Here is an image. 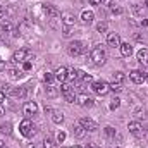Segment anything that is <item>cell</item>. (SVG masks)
Instances as JSON below:
<instances>
[{
    "label": "cell",
    "instance_id": "1",
    "mask_svg": "<svg viewBox=\"0 0 148 148\" xmlns=\"http://www.w3.org/2000/svg\"><path fill=\"white\" fill-rule=\"evenodd\" d=\"M90 59H91V62H93L95 66H103L105 60H107V52H105V48H103L102 45L93 47V50L90 52Z\"/></svg>",
    "mask_w": 148,
    "mask_h": 148
},
{
    "label": "cell",
    "instance_id": "2",
    "mask_svg": "<svg viewBox=\"0 0 148 148\" xmlns=\"http://www.w3.org/2000/svg\"><path fill=\"white\" fill-rule=\"evenodd\" d=\"M91 90L97 93V95H107L109 91H110V86H109V83H105V81H95V83H91Z\"/></svg>",
    "mask_w": 148,
    "mask_h": 148
},
{
    "label": "cell",
    "instance_id": "3",
    "mask_svg": "<svg viewBox=\"0 0 148 148\" xmlns=\"http://www.w3.org/2000/svg\"><path fill=\"white\" fill-rule=\"evenodd\" d=\"M84 52H86L84 41H71V43H69V53H71V55L77 57V55H81V53H84Z\"/></svg>",
    "mask_w": 148,
    "mask_h": 148
},
{
    "label": "cell",
    "instance_id": "4",
    "mask_svg": "<svg viewBox=\"0 0 148 148\" xmlns=\"http://www.w3.org/2000/svg\"><path fill=\"white\" fill-rule=\"evenodd\" d=\"M19 131H21V134L23 136H33L35 134V127H33V122L29 121V119H24L21 124H19Z\"/></svg>",
    "mask_w": 148,
    "mask_h": 148
},
{
    "label": "cell",
    "instance_id": "5",
    "mask_svg": "<svg viewBox=\"0 0 148 148\" xmlns=\"http://www.w3.org/2000/svg\"><path fill=\"white\" fill-rule=\"evenodd\" d=\"M29 55V50H24V48H21V50H16L14 53H12V64H23V62H26V57Z\"/></svg>",
    "mask_w": 148,
    "mask_h": 148
},
{
    "label": "cell",
    "instance_id": "6",
    "mask_svg": "<svg viewBox=\"0 0 148 148\" xmlns=\"http://www.w3.org/2000/svg\"><path fill=\"white\" fill-rule=\"evenodd\" d=\"M36 112H38V103L36 102H26V103H24V107H23V114L26 115V119L36 115Z\"/></svg>",
    "mask_w": 148,
    "mask_h": 148
},
{
    "label": "cell",
    "instance_id": "7",
    "mask_svg": "<svg viewBox=\"0 0 148 148\" xmlns=\"http://www.w3.org/2000/svg\"><path fill=\"white\" fill-rule=\"evenodd\" d=\"M79 124H81L86 131H90V133H95V131L98 129V124H97L93 119H90V117H83V119L79 121Z\"/></svg>",
    "mask_w": 148,
    "mask_h": 148
},
{
    "label": "cell",
    "instance_id": "8",
    "mask_svg": "<svg viewBox=\"0 0 148 148\" xmlns=\"http://www.w3.org/2000/svg\"><path fill=\"white\" fill-rule=\"evenodd\" d=\"M127 129H129V133H131V134L140 136V134L143 133V124H141L140 121H131V122L127 124Z\"/></svg>",
    "mask_w": 148,
    "mask_h": 148
},
{
    "label": "cell",
    "instance_id": "9",
    "mask_svg": "<svg viewBox=\"0 0 148 148\" xmlns=\"http://www.w3.org/2000/svg\"><path fill=\"white\" fill-rule=\"evenodd\" d=\"M62 95H64V98L69 102V103H74L76 102V95H74V91H73V88L69 86V84H62Z\"/></svg>",
    "mask_w": 148,
    "mask_h": 148
},
{
    "label": "cell",
    "instance_id": "10",
    "mask_svg": "<svg viewBox=\"0 0 148 148\" xmlns=\"http://www.w3.org/2000/svg\"><path fill=\"white\" fill-rule=\"evenodd\" d=\"M107 43H109V47H112V48H119L121 43H122L119 33H109L107 35Z\"/></svg>",
    "mask_w": 148,
    "mask_h": 148
},
{
    "label": "cell",
    "instance_id": "11",
    "mask_svg": "<svg viewBox=\"0 0 148 148\" xmlns=\"http://www.w3.org/2000/svg\"><path fill=\"white\" fill-rule=\"evenodd\" d=\"M76 102H77L79 105H83V107H91L95 100H93L91 97H88L86 93H81V95H77V97H76Z\"/></svg>",
    "mask_w": 148,
    "mask_h": 148
},
{
    "label": "cell",
    "instance_id": "12",
    "mask_svg": "<svg viewBox=\"0 0 148 148\" xmlns=\"http://www.w3.org/2000/svg\"><path fill=\"white\" fill-rule=\"evenodd\" d=\"M129 79H131L134 84H141V83H145V76H143L141 71H138V69H134V71L129 73Z\"/></svg>",
    "mask_w": 148,
    "mask_h": 148
},
{
    "label": "cell",
    "instance_id": "13",
    "mask_svg": "<svg viewBox=\"0 0 148 148\" xmlns=\"http://www.w3.org/2000/svg\"><path fill=\"white\" fill-rule=\"evenodd\" d=\"M60 17H62V23H64V26L66 28H71V26H74V16L69 12V10H66V12H62L60 14Z\"/></svg>",
    "mask_w": 148,
    "mask_h": 148
},
{
    "label": "cell",
    "instance_id": "14",
    "mask_svg": "<svg viewBox=\"0 0 148 148\" xmlns=\"http://www.w3.org/2000/svg\"><path fill=\"white\" fill-rule=\"evenodd\" d=\"M43 10H45V14H47L48 17H52V19H55V17L59 16V10H57V7H55V5H52V3H47V5H43Z\"/></svg>",
    "mask_w": 148,
    "mask_h": 148
},
{
    "label": "cell",
    "instance_id": "15",
    "mask_svg": "<svg viewBox=\"0 0 148 148\" xmlns=\"http://www.w3.org/2000/svg\"><path fill=\"white\" fill-rule=\"evenodd\" d=\"M53 76H55V79H57V81L66 83V81H67V69H66V67H59V69L53 73Z\"/></svg>",
    "mask_w": 148,
    "mask_h": 148
},
{
    "label": "cell",
    "instance_id": "16",
    "mask_svg": "<svg viewBox=\"0 0 148 148\" xmlns=\"http://www.w3.org/2000/svg\"><path fill=\"white\" fill-rule=\"evenodd\" d=\"M136 59H138V62H140V64L148 66V48H141V50L136 53Z\"/></svg>",
    "mask_w": 148,
    "mask_h": 148
},
{
    "label": "cell",
    "instance_id": "17",
    "mask_svg": "<svg viewBox=\"0 0 148 148\" xmlns=\"http://www.w3.org/2000/svg\"><path fill=\"white\" fill-rule=\"evenodd\" d=\"M93 19H95V14H93L91 10H83V12H81V21H83L84 24H91Z\"/></svg>",
    "mask_w": 148,
    "mask_h": 148
},
{
    "label": "cell",
    "instance_id": "18",
    "mask_svg": "<svg viewBox=\"0 0 148 148\" xmlns=\"http://www.w3.org/2000/svg\"><path fill=\"white\" fill-rule=\"evenodd\" d=\"M73 133H74V136H76V138H83V136H84V133H86V129H84L79 122H76V124L73 126Z\"/></svg>",
    "mask_w": 148,
    "mask_h": 148
},
{
    "label": "cell",
    "instance_id": "19",
    "mask_svg": "<svg viewBox=\"0 0 148 148\" xmlns=\"http://www.w3.org/2000/svg\"><path fill=\"white\" fill-rule=\"evenodd\" d=\"M119 50H121V53H122L124 57H129V55L133 53V47H131L129 43H121Z\"/></svg>",
    "mask_w": 148,
    "mask_h": 148
},
{
    "label": "cell",
    "instance_id": "20",
    "mask_svg": "<svg viewBox=\"0 0 148 148\" xmlns=\"http://www.w3.org/2000/svg\"><path fill=\"white\" fill-rule=\"evenodd\" d=\"M52 121L55 122V124H62L64 122V114L59 110H53L52 112Z\"/></svg>",
    "mask_w": 148,
    "mask_h": 148
},
{
    "label": "cell",
    "instance_id": "21",
    "mask_svg": "<svg viewBox=\"0 0 148 148\" xmlns=\"http://www.w3.org/2000/svg\"><path fill=\"white\" fill-rule=\"evenodd\" d=\"M14 98H24L26 97V88H19V90H12L10 91Z\"/></svg>",
    "mask_w": 148,
    "mask_h": 148
},
{
    "label": "cell",
    "instance_id": "22",
    "mask_svg": "<svg viewBox=\"0 0 148 148\" xmlns=\"http://www.w3.org/2000/svg\"><path fill=\"white\" fill-rule=\"evenodd\" d=\"M109 86H110V91H114V93L122 91V83H115V81H114V83H110Z\"/></svg>",
    "mask_w": 148,
    "mask_h": 148
},
{
    "label": "cell",
    "instance_id": "23",
    "mask_svg": "<svg viewBox=\"0 0 148 148\" xmlns=\"http://www.w3.org/2000/svg\"><path fill=\"white\" fill-rule=\"evenodd\" d=\"M2 29H3L5 33H14V26H12L9 21H3V23H2Z\"/></svg>",
    "mask_w": 148,
    "mask_h": 148
},
{
    "label": "cell",
    "instance_id": "24",
    "mask_svg": "<svg viewBox=\"0 0 148 148\" xmlns=\"http://www.w3.org/2000/svg\"><path fill=\"white\" fill-rule=\"evenodd\" d=\"M10 131H12V126H10L9 122H5V124L0 126V133H2V134H10Z\"/></svg>",
    "mask_w": 148,
    "mask_h": 148
},
{
    "label": "cell",
    "instance_id": "25",
    "mask_svg": "<svg viewBox=\"0 0 148 148\" xmlns=\"http://www.w3.org/2000/svg\"><path fill=\"white\" fill-rule=\"evenodd\" d=\"M45 93H47V97H50V98H52V97H57V90H55L53 86H50V84L47 86V90H45Z\"/></svg>",
    "mask_w": 148,
    "mask_h": 148
},
{
    "label": "cell",
    "instance_id": "26",
    "mask_svg": "<svg viewBox=\"0 0 148 148\" xmlns=\"http://www.w3.org/2000/svg\"><path fill=\"white\" fill-rule=\"evenodd\" d=\"M43 148H55V143L52 138H45L43 140Z\"/></svg>",
    "mask_w": 148,
    "mask_h": 148
},
{
    "label": "cell",
    "instance_id": "27",
    "mask_svg": "<svg viewBox=\"0 0 148 148\" xmlns=\"http://www.w3.org/2000/svg\"><path fill=\"white\" fill-rule=\"evenodd\" d=\"M124 77H126V76H124V73H121V71H117V73L114 74V81H115V83H122Z\"/></svg>",
    "mask_w": 148,
    "mask_h": 148
},
{
    "label": "cell",
    "instance_id": "28",
    "mask_svg": "<svg viewBox=\"0 0 148 148\" xmlns=\"http://www.w3.org/2000/svg\"><path fill=\"white\" fill-rule=\"evenodd\" d=\"M67 79H69V81H77V71H76V69L67 71Z\"/></svg>",
    "mask_w": 148,
    "mask_h": 148
},
{
    "label": "cell",
    "instance_id": "29",
    "mask_svg": "<svg viewBox=\"0 0 148 148\" xmlns=\"http://www.w3.org/2000/svg\"><path fill=\"white\" fill-rule=\"evenodd\" d=\"M105 136H107V138H114V136H115V129H114L112 126H107V127H105Z\"/></svg>",
    "mask_w": 148,
    "mask_h": 148
},
{
    "label": "cell",
    "instance_id": "30",
    "mask_svg": "<svg viewBox=\"0 0 148 148\" xmlns=\"http://www.w3.org/2000/svg\"><path fill=\"white\" fill-rule=\"evenodd\" d=\"M97 31L98 33H105L107 31V23H98L97 24Z\"/></svg>",
    "mask_w": 148,
    "mask_h": 148
},
{
    "label": "cell",
    "instance_id": "31",
    "mask_svg": "<svg viewBox=\"0 0 148 148\" xmlns=\"http://www.w3.org/2000/svg\"><path fill=\"white\" fill-rule=\"evenodd\" d=\"M53 77H55V76H53L52 73H45V76H43V79H45V83H48V84H50V83L53 81Z\"/></svg>",
    "mask_w": 148,
    "mask_h": 148
},
{
    "label": "cell",
    "instance_id": "32",
    "mask_svg": "<svg viewBox=\"0 0 148 148\" xmlns=\"http://www.w3.org/2000/svg\"><path fill=\"white\" fill-rule=\"evenodd\" d=\"M119 105H121V100H119V98H114V100L110 102V109H112V110H115Z\"/></svg>",
    "mask_w": 148,
    "mask_h": 148
},
{
    "label": "cell",
    "instance_id": "33",
    "mask_svg": "<svg viewBox=\"0 0 148 148\" xmlns=\"http://www.w3.org/2000/svg\"><path fill=\"white\" fill-rule=\"evenodd\" d=\"M133 12H134L136 16H143V9H141L140 5H133Z\"/></svg>",
    "mask_w": 148,
    "mask_h": 148
},
{
    "label": "cell",
    "instance_id": "34",
    "mask_svg": "<svg viewBox=\"0 0 148 148\" xmlns=\"http://www.w3.org/2000/svg\"><path fill=\"white\" fill-rule=\"evenodd\" d=\"M64 140H66V133H64V131H59V133H57V141L62 143Z\"/></svg>",
    "mask_w": 148,
    "mask_h": 148
},
{
    "label": "cell",
    "instance_id": "35",
    "mask_svg": "<svg viewBox=\"0 0 148 148\" xmlns=\"http://www.w3.org/2000/svg\"><path fill=\"white\" fill-rule=\"evenodd\" d=\"M23 69H24V71H29V69H31V62H28V60L23 62Z\"/></svg>",
    "mask_w": 148,
    "mask_h": 148
},
{
    "label": "cell",
    "instance_id": "36",
    "mask_svg": "<svg viewBox=\"0 0 148 148\" xmlns=\"http://www.w3.org/2000/svg\"><path fill=\"white\" fill-rule=\"evenodd\" d=\"M112 12H114V14H121V12H122V9H121V7H115V5H112Z\"/></svg>",
    "mask_w": 148,
    "mask_h": 148
},
{
    "label": "cell",
    "instance_id": "37",
    "mask_svg": "<svg viewBox=\"0 0 148 148\" xmlns=\"http://www.w3.org/2000/svg\"><path fill=\"white\" fill-rule=\"evenodd\" d=\"M12 77H21V76H23V71H12Z\"/></svg>",
    "mask_w": 148,
    "mask_h": 148
},
{
    "label": "cell",
    "instance_id": "38",
    "mask_svg": "<svg viewBox=\"0 0 148 148\" xmlns=\"http://www.w3.org/2000/svg\"><path fill=\"white\" fill-rule=\"evenodd\" d=\"M64 36L66 38L71 36V28H66V26H64Z\"/></svg>",
    "mask_w": 148,
    "mask_h": 148
},
{
    "label": "cell",
    "instance_id": "39",
    "mask_svg": "<svg viewBox=\"0 0 148 148\" xmlns=\"http://www.w3.org/2000/svg\"><path fill=\"white\" fill-rule=\"evenodd\" d=\"M3 100H5V93H3V91H0V105L3 103Z\"/></svg>",
    "mask_w": 148,
    "mask_h": 148
},
{
    "label": "cell",
    "instance_id": "40",
    "mask_svg": "<svg viewBox=\"0 0 148 148\" xmlns=\"http://www.w3.org/2000/svg\"><path fill=\"white\" fill-rule=\"evenodd\" d=\"M90 3H91V5H100L102 0H90Z\"/></svg>",
    "mask_w": 148,
    "mask_h": 148
},
{
    "label": "cell",
    "instance_id": "41",
    "mask_svg": "<svg viewBox=\"0 0 148 148\" xmlns=\"http://www.w3.org/2000/svg\"><path fill=\"white\" fill-rule=\"evenodd\" d=\"M141 26H148V19H141V23H140Z\"/></svg>",
    "mask_w": 148,
    "mask_h": 148
},
{
    "label": "cell",
    "instance_id": "42",
    "mask_svg": "<svg viewBox=\"0 0 148 148\" xmlns=\"http://www.w3.org/2000/svg\"><path fill=\"white\" fill-rule=\"evenodd\" d=\"M2 17H3V7L0 5V19H2Z\"/></svg>",
    "mask_w": 148,
    "mask_h": 148
},
{
    "label": "cell",
    "instance_id": "43",
    "mask_svg": "<svg viewBox=\"0 0 148 148\" xmlns=\"http://www.w3.org/2000/svg\"><path fill=\"white\" fill-rule=\"evenodd\" d=\"M0 115H3V109H2V105H0Z\"/></svg>",
    "mask_w": 148,
    "mask_h": 148
},
{
    "label": "cell",
    "instance_id": "44",
    "mask_svg": "<svg viewBox=\"0 0 148 148\" xmlns=\"http://www.w3.org/2000/svg\"><path fill=\"white\" fill-rule=\"evenodd\" d=\"M0 148H3V141L2 140H0Z\"/></svg>",
    "mask_w": 148,
    "mask_h": 148
},
{
    "label": "cell",
    "instance_id": "45",
    "mask_svg": "<svg viewBox=\"0 0 148 148\" xmlns=\"http://www.w3.org/2000/svg\"><path fill=\"white\" fill-rule=\"evenodd\" d=\"M71 148H83V147H77V145H74V147H71Z\"/></svg>",
    "mask_w": 148,
    "mask_h": 148
},
{
    "label": "cell",
    "instance_id": "46",
    "mask_svg": "<svg viewBox=\"0 0 148 148\" xmlns=\"http://www.w3.org/2000/svg\"><path fill=\"white\" fill-rule=\"evenodd\" d=\"M145 5H147V7H148V0H145Z\"/></svg>",
    "mask_w": 148,
    "mask_h": 148
}]
</instances>
